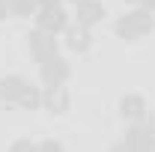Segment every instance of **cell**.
<instances>
[{"label":"cell","instance_id":"obj_1","mask_svg":"<svg viewBox=\"0 0 155 152\" xmlns=\"http://www.w3.org/2000/svg\"><path fill=\"white\" fill-rule=\"evenodd\" d=\"M155 27V18L146 12V9H137V12H128L125 18H119L116 21V33L122 39H140V36H146L149 30Z\"/></svg>","mask_w":155,"mask_h":152},{"label":"cell","instance_id":"obj_2","mask_svg":"<svg viewBox=\"0 0 155 152\" xmlns=\"http://www.w3.org/2000/svg\"><path fill=\"white\" fill-rule=\"evenodd\" d=\"M30 90H33L30 81H24V78H18V75H9V78L0 81V98L9 101V104H15V107L24 101V95L30 93Z\"/></svg>","mask_w":155,"mask_h":152},{"label":"cell","instance_id":"obj_3","mask_svg":"<svg viewBox=\"0 0 155 152\" xmlns=\"http://www.w3.org/2000/svg\"><path fill=\"white\" fill-rule=\"evenodd\" d=\"M36 21H39V30L42 33H60L63 27H66V12L60 9V3H51V6H42L39 9V15H36Z\"/></svg>","mask_w":155,"mask_h":152},{"label":"cell","instance_id":"obj_4","mask_svg":"<svg viewBox=\"0 0 155 152\" xmlns=\"http://www.w3.org/2000/svg\"><path fill=\"white\" fill-rule=\"evenodd\" d=\"M30 48H33V57L39 60V63H45V60L57 57V39L51 36V33H33L30 36Z\"/></svg>","mask_w":155,"mask_h":152},{"label":"cell","instance_id":"obj_5","mask_svg":"<svg viewBox=\"0 0 155 152\" xmlns=\"http://www.w3.org/2000/svg\"><path fill=\"white\" fill-rule=\"evenodd\" d=\"M42 78H45V84L48 87H57V84H63L66 78H69V63L63 57H51L42 63Z\"/></svg>","mask_w":155,"mask_h":152},{"label":"cell","instance_id":"obj_6","mask_svg":"<svg viewBox=\"0 0 155 152\" xmlns=\"http://www.w3.org/2000/svg\"><path fill=\"white\" fill-rule=\"evenodd\" d=\"M42 104H45L48 111H54V114H66V111H69V93H66V87H63V84L48 87L45 95H42Z\"/></svg>","mask_w":155,"mask_h":152},{"label":"cell","instance_id":"obj_7","mask_svg":"<svg viewBox=\"0 0 155 152\" xmlns=\"http://www.w3.org/2000/svg\"><path fill=\"white\" fill-rule=\"evenodd\" d=\"M78 24L81 27H93L101 15H104V6L98 3V0H78Z\"/></svg>","mask_w":155,"mask_h":152},{"label":"cell","instance_id":"obj_8","mask_svg":"<svg viewBox=\"0 0 155 152\" xmlns=\"http://www.w3.org/2000/svg\"><path fill=\"white\" fill-rule=\"evenodd\" d=\"M66 45L72 48V51H87L90 48V33H87V27H72L69 33H66Z\"/></svg>","mask_w":155,"mask_h":152},{"label":"cell","instance_id":"obj_9","mask_svg":"<svg viewBox=\"0 0 155 152\" xmlns=\"http://www.w3.org/2000/svg\"><path fill=\"white\" fill-rule=\"evenodd\" d=\"M143 111H146V104H143L140 95H125V98H122V116H128V119H143Z\"/></svg>","mask_w":155,"mask_h":152},{"label":"cell","instance_id":"obj_10","mask_svg":"<svg viewBox=\"0 0 155 152\" xmlns=\"http://www.w3.org/2000/svg\"><path fill=\"white\" fill-rule=\"evenodd\" d=\"M9 15H30L36 9V0H6Z\"/></svg>","mask_w":155,"mask_h":152},{"label":"cell","instance_id":"obj_11","mask_svg":"<svg viewBox=\"0 0 155 152\" xmlns=\"http://www.w3.org/2000/svg\"><path fill=\"white\" fill-rule=\"evenodd\" d=\"M39 152H63V146H60L57 140H45V143L39 146Z\"/></svg>","mask_w":155,"mask_h":152},{"label":"cell","instance_id":"obj_12","mask_svg":"<svg viewBox=\"0 0 155 152\" xmlns=\"http://www.w3.org/2000/svg\"><path fill=\"white\" fill-rule=\"evenodd\" d=\"M9 15V6H6V0H0V18H6Z\"/></svg>","mask_w":155,"mask_h":152},{"label":"cell","instance_id":"obj_13","mask_svg":"<svg viewBox=\"0 0 155 152\" xmlns=\"http://www.w3.org/2000/svg\"><path fill=\"white\" fill-rule=\"evenodd\" d=\"M140 3L146 6V12H149V9H155V0H140Z\"/></svg>","mask_w":155,"mask_h":152},{"label":"cell","instance_id":"obj_14","mask_svg":"<svg viewBox=\"0 0 155 152\" xmlns=\"http://www.w3.org/2000/svg\"><path fill=\"white\" fill-rule=\"evenodd\" d=\"M75 3H78V0H75Z\"/></svg>","mask_w":155,"mask_h":152}]
</instances>
